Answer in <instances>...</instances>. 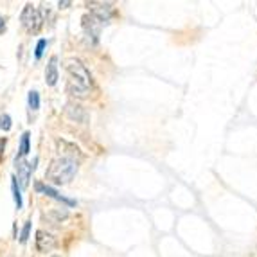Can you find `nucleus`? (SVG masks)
I'll return each instance as SVG.
<instances>
[{
    "label": "nucleus",
    "instance_id": "1",
    "mask_svg": "<svg viewBox=\"0 0 257 257\" xmlns=\"http://www.w3.org/2000/svg\"><path fill=\"white\" fill-rule=\"evenodd\" d=\"M67 70V92L76 97H85L92 90V76L79 60H69L65 63Z\"/></svg>",
    "mask_w": 257,
    "mask_h": 257
},
{
    "label": "nucleus",
    "instance_id": "2",
    "mask_svg": "<svg viewBox=\"0 0 257 257\" xmlns=\"http://www.w3.org/2000/svg\"><path fill=\"white\" fill-rule=\"evenodd\" d=\"M77 167H79V160L69 157H58L50 162L49 169L45 171V178L54 185H65L76 176Z\"/></svg>",
    "mask_w": 257,
    "mask_h": 257
},
{
    "label": "nucleus",
    "instance_id": "3",
    "mask_svg": "<svg viewBox=\"0 0 257 257\" xmlns=\"http://www.w3.org/2000/svg\"><path fill=\"white\" fill-rule=\"evenodd\" d=\"M22 27H24L27 32H31V34H38L40 29L44 27V22H45V9H38L36 6H32V4H27L24 7V11H22Z\"/></svg>",
    "mask_w": 257,
    "mask_h": 257
},
{
    "label": "nucleus",
    "instance_id": "4",
    "mask_svg": "<svg viewBox=\"0 0 257 257\" xmlns=\"http://www.w3.org/2000/svg\"><path fill=\"white\" fill-rule=\"evenodd\" d=\"M87 7L90 15L95 20H99L101 24H108L113 18V15H115L113 6L108 4V2H87Z\"/></svg>",
    "mask_w": 257,
    "mask_h": 257
},
{
    "label": "nucleus",
    "instance_id": "5",
    "mask_svg": "<svg viewBox=\"0 0 257 257\" xmlns=\"http://www.w3.org/2000/svg\"><path fill=\"white\" fill-rule=\"evenodd\" d=\"M65 115H67L70 121L81 122V124H87V122H88V112L81 106V105L72 103V101L65 105Z\"/></svg>",
    "mask_w": 257,
    "mask_h": 257
},
{
    "label": "nucleus",
    "instance_id": "6",
    "mask_svg": "<svg viewBox=\"0 0 257 257\" xmlns=\"http://www.w3.org/2000/svg\"><path fill=\"white\" fill-rule=\"evenodd\" d=\"M34 189H36L38 193L49 196V198H52V200L61 201V203L69 205V207H74V205H76V200H70V198H67V196L60 195L56 189H52L50 185H45V183H42V182H36V183H34Z\"/></svg>",
    "mask_w": 257,
    "mask_h": 257
},
{
    "label": "nucleus",
    "instance_id": "7",
    "mask_svg": "<svg viewBox=\"0 0 257 257\" xmlns=\"http://www.w3.org/2000/svg\"><path fill=\"white\" fill-rule=\"evenodd\" d=\"M15 167H16V182L20 183V187L25 189L29 185V178H31L32 173V166L29 162H25L24 158L22 160H15Z\"/></svg>",
    "mask_w": 257,
    "mask_h": 257
},
{
    "label": "nucleus",
    "instance_id": "8",
    "mask_svg": "<svg viewBox=\"0 0 257 257\" xmlns=\"http://www.w3.org/2000/svg\"><path fill=\"white\" fill-rule=\"evenodd\" d=\"M58 246L56 238L50 232H45V230H38L36 232V248L38 252H50L54 250Z\"/></svg>",
    "mask_w": 257,
    "mask_h": 257
},
{
    "label": "nucleus",
    "instance_id": "9",
    "mask_svg": "<svg viewBox=\"0 0 257 257\" xmlns=\"http://www.w3.org/2000/svg\"><path fill=\"white\" fill-rule=\"evenodd\" d=\"M83 22V29H85V32H87L88 36L94 38V42H97V36H99V31H101V22L99 20H95L92 15H85L81 18Z\"/></svg>",
    "mask_w": 257,
    "mask_h": 257
},
{
    "label": "nucleus",
    "instance_id": "10",
    "mask_svg": "<svg viewBox=\"0 0 257 257\" xmlns=\"http://www.w3.org/2000/svg\"><path fill=\"white\" fill-rule=\"evenodd\" d=\"M58 150H60V157H69V158H74V160H79L81 158V151L79 148L74 144H70L67 140H58Z\"/></svg>",
    "mask_w": 257,
    "mask_h": 257
},
{
    "label": "nucleus",
    "instance_id": "11",
    "mask_svg": "<svg viewBox=\"0 0 257 257\" xmlns=\"http://www.w3.org/2000/svg\"><path fill=\"white\" fill-rule=\"evenodd\" d=\"M60 79V74H58V58L52 56L49 60V65H47V70H45V81L49 87H54Z\"/></svg>",
    "mask_w": 257,
    "mask_h": 257
},
{
    "label": "nucleus",
    "instance_id": "12",
    "mask_svg": "<svg viewBox=\"0 0 257 257\" xmlns=\"http://www.w3.org/2000/svg\"><path fill=\"white\" fill-rule=\"evenodd\" d=\"M29 138H31V133L29 132H24L22 133V138H20V148H18V155L15 160H22L25 155H29V151H31V142H29Z\"/></svg>",
    "mask_w": 257,
    "mask_h": 257
},
{
    "label": "nucleus",
    "instance_id": "13",
    "mask_svg": "<svg viewBox=\"0 0 257 257\" xmlns=\"http://www.w3.org/2000/svg\"><path fill=\"white\" fill-rule=\"evenodd\" d=\"M45 218H47L50 223H61L63 220L69 218V211H67V209H54V211H50V212L45 214Z\"/></svg>",
    "mask_w": 257,
    "mask_h": 257
},
{
    "label": "nucleus",
    "instance_id": "14",
    "mask_svg": "<svg viewBox=\"0 0 257 257\" xmlns=\"http://www.w3.org/2000/svg\"><path fill=\"white\" fill-rule=\"evenodd\" d=\"M11 191H13V198H15V205L16 209H22L24 207V201H22V193H20L18 189V182H16V176H11Z\"/></svg>",
    "mask_w": 257,
    "mask_h": 257
},
{
    "label": "nucleus",
    "instance_id": "15",
    "mask_svg": "<svg viewBox=\"0 0 257 257\" xmlns=\"http://www.w3.org/2000/svg\"><path fill=\"white\" fill-rule=\"evenodd\" d=\"M27 103H29V108H31V110H38V108H40V94H38L36 90H31V92H29Z\"/></svg>",
    "mask_w": 257,
    "mask_h": 257
},
{
    "label": "nucleus",
    "instance_id": "16",
    "mask_svg": "<svg viewBox=\"0 0 257 257\" xmlns=\"http://www.w3.org/2000/svg\"><path fill=\"white\" fill-rule=\"evenodd\" d=\"M29 234H31V221L27 220L24 223V228H22V232H20V243L24 245L27 243V239H29Z\"/></svg>",
    "mask_w": 257,
    "mask_h": 257
},
{
    "label": "nucleus",
    "instance_id": "17",
    "mask_svg": "<svg viewBox=\"0 0 257 257\" xmlns=\"http://www.w3.org/2000/svg\"><path fill=\"white\" fill-rule=\"evenodd\" d=\"M11 117L7 115V113H4V115H0V130L2 132H9L11 130Z\"/></svg>",
    "mask_w": 257,
    "mask_h": 257
},
{
    "label": "nucleus",
    "instance_id": "18",
    "mask_svg": "<svg viewBox=\"0 0 257 257\" xmlns=\"http://www.w3.org/2000/svg\"><path fill=\"white\" fill-rule=\"evenodd\" d=\"M45 47H47V40H38V44H36V49H34V58L36 60H40V58L44 56V50H45Z\"/></svg>",
    "mask_w": 257,
    "mask_h": 257
},
{
    "label": "nucleus",
    "instance_id": "19",
    "mask_svg": "<svg viewBox=\"0 0 257 257\" xmlns=\"http://www.w3.org/2000/svg\"><path fill=\"white\" fill-rule=\"evenodd\" d=\"M6 144H7V138H0V160L4 158V150H6Z\"/></svg>",
    "mask_w": 257,
    "mask_h": 257
},
{
    "label": "nucleus",
    "instance_id": "20",
    "mask_svg": "<svg viewBox=\"0 0 257 257\" xmlns=\"http://www.w3.org/2000/svg\"><path fill=\"white\" fill-rule=\"evenodd\" d=\"M6 32V20L0 16V34H4Z\"/></svg>",
    "mask_w": 257,
    "mask_h": 257
},
{
    "label": "nucleus",
    "instance_id": "21",
    "mask_svg": "<svg viewBox=\"0 0 257 257\" xmlns=\"http://www.w3.org/2000/svg\"><path fill=\"white\" fill-rule=\"evenodd\" d=\"M58 6L61 7V9H67V7L70 6V2H60V4H58Z\"/></svg>",
    "mask_w": 257,
    "mask_h": 257
},
{
    "label": "nucleus",
    "instance_id": "22",
    "mask_svg": "<svg viewBox=\"0 0 257 257\" xmlns=\"http://www.w3.org/2000/svg\"><path fill=\"white\" fill-rule=\"evenodd\" d=\"M52 257H58V256H52Z\"/></svg>",
    "mask_w": 257,
    "mask_h": 257
}]
</instances>
